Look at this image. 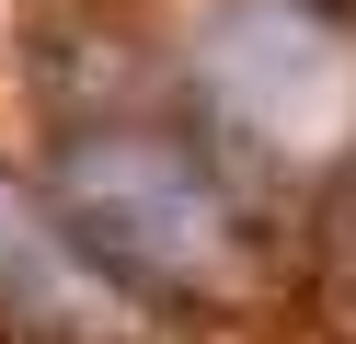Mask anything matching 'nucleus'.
Wrapping results in <instances>:
<instances>
[{"instance_id": "f257e3e1", "label": "nucleus", "mask_w": 356, "mask_h": 344, "mask_svg": "<svg viewBox=\"0 0 356 344\" xmlns=\"http://www.w3.org/2000/svg\"><path fill=\"white\" fill-rule=\"evenodd\" d=\"M58 229H81L104 275L127 287H218L241 264V206L207 183V161L149 126H92L58 161Z\"/></svg>"}]
</instances>
